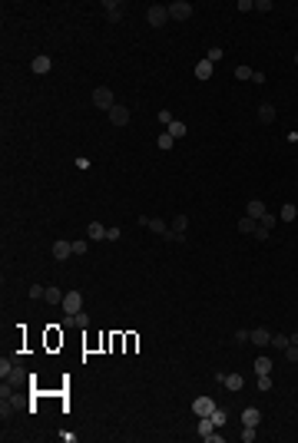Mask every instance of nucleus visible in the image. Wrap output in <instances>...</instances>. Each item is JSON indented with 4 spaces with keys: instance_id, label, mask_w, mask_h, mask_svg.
<instances>
[{
    "instance_id": "nucleus-1",
    "label": "nucleus",
    "mask_w": 298,
    "mask_h": 443,
    "mask_svg": "<svg viewBox=\"0 0 298 443\" xmlns=\"http://www.w3.org/2000/svg\"><path fill=\"white\" fill-rule=\"evenodd\" d=\"M93 106H96V110H106V112L116 106V99H113V90H110V86H96V90H93Z\"/></svg>"
},
{
    "instance_id": "nucleus-2",
    "label": "nucleus",
    "mask_w": 298,
    "mask_h": 443,
    "mask_svg": "<svg viewBox=\"0 0 298 443\" xmlns=\"http://www.w3.org/2000/svg\"><path fill=\"white\" fill-rule=\"evenodd\" d=\"M146 20H149V27H166L169 7H163V3H152V7H146Z\"/></svg>"
},
{
    "instance_id": "nucleus-3",
    "label": "nucleus",
    "mask_w": 298,
    "mask_h": 443,
    "mask_svg": "<svg viewBox=\"0 0 298 443\" xmlns=\"http://www.w3.org/2000/svg\"><path fill=\"white\" fill-rule=\"evenodd\" d=\"M189 17H192V3H189V0L169 3V20H189Z\"/></svg>"
},
{
    "instance_id": "nucleus-4",
    "label": "nucleus",
    "mask_w": 298,
    "mask_h": 443,
    "mask_svg": "<svg viewBox=\"0 0 298 443\" xmlns=\"http://www.w3.org/2000/svg\"><path fill=\"white\" fill-rule=\"evenodd\" d=\"M63 311L80 314L83 311V295H80V291H66V295H63Z\"/></svg>"
},
{
    "instance_id": "nucleus-5",
    "label": "nucleus",
    "mask_w": 298,
    "mask_h": 443,
    "mask_svg": "<svg viewBox=\"0 0 298 443\" xmlns=\"http://www.w3.org/2000/svg\"><path fill=\"white\" fill-rule=\"evenodd\" d=\"M212 410H215V400H212V397H196V400H192V413H196V417H212Z\"/></svg>"
},
{
    "instance_id": "nucleus-6",
    "label": "nucleus",
    "mask_w": 298,
    "mask_h": 443,
    "mask_svg": "<svg viewBox=\"0 0 298 443\" xmlns=\"http://www.w3.org/2000/svg\"><path fill=\"white\" fill-rule=\"evenodd\" d=\"M248 341H252L255 348H265V344H272V331H268V328H252V331H248Z\"/></svg>"
},
{
    "instance_id": "nucleus-7",
    "label": "nucleus",
    "mask_w": 298,
    "mask_h": 443,
    "mask_svg": "<svg viewBox=\"0 0 298 443\" xmlns=\"http://www.w3.org/2000/svg\"><path fill=\"white\" fill-rule=\"evenodd\" d=\"M110 123H113V126H130V110L116 103V106L110 110Z\"/></svg>"
},
{
    "instance_id": "nucleus-8",
    "label": "nucleus",
    "mask_w": 298,
    "mask_h": 443,
    "mask_svg": "<svg viewBox=\"0 0 298 443\" xmlns=\"http://www.w3.org/2000/svg\"><path fill=\"white\" fill-rule=\"evenodd\" d=\"M103 10H106V20H110V23L123 20V0H106V3H103Z\"/></svg>"
},
{
    "instance_id": "nucleus-9",
    "label": "nucleus",
    "mask_w": 298,
    "mask_h": 443,
    "mask_svg": "<svg viewBox=\"0 0 298 443\" xmlns=\"http://www.w3.org/2000/svg\"><path fill=\"white\" fill-rule=\"evenodd\" d=\"M63 328H90V314H86V311L66 314V317H63Z\"/></svg>"
},
{
    "instance_id": "nucleus-10",
    "label": "nucleus",
    "mask_w": 298,
    "mask_h": 443,
    "mask_svg": "<svg viewBox=\"0 0 298 443\" xmlns=\"http://www.w3.org/2000/svg\"><path fill=\"white\" fill-rule=\"evenodd\" d=\"M70 255H73V241H63V238L53 241V258L56 261H66Z\"/></svg>"
},
{
    "instance_id": "nucleus-11",
    "label": "nucleus",
    "mask_w": 298,
    "mask_h": 443,
    "mask_svg": "<svg viewBox=\"0 0 298 443\" xmlns=\"http://www.w3.org/2000/svg\"><path fill=\"white\" fill-rule=\"evenodd\" d=\"M50 66H53V60H50V56H43V53L33 56V63H30V70H33L37 76H47V73H50Z\"/></svg>"
},
{
    "instance_id": "nucleus-12",
    "label": "nucleus",
    "mask_w": 298,
    "mask_h": 443,
    "mask_svg": "<svg viewBox=\"0 0 298 443\" xmlns=\"http://www.w3.org/2000/svg\"><path fill=\"white\" fill-rule=\"evenodd\" d=\"M262 424V410L259 407H245L242 410V427H259Z\"/></svg>"
},
{
    "instance_id": "nucleus-13",
    "label": "nucleus",
    "mask_w": 298,
    "mask_h": 443,
    "mask_svg": "<svg viewBox=\"0 0 298 443\" xmlns=\"http://www.w3.org/2000/svg\"><path fill=\"white\" fill-rule=\"evenodd\" d=\"M86 235H90V241H103L106 238V225H103V222H90V225H86Z\"/></svg>"
},
{
    "instance_id": "nucleus-14",
    "label": "nucleus",
    "mask_w": 298,
    "mask_h": 443,
    "mask_svg": "<svg viewBox=\"0 0 298 443\" xmlns=\"http://www.w3.org/2000/svg\"><path fill=\"white\" fill-rule=\"evenodd\" d=\"M265 212H268V208H265V202H262V199H252V202L245 205V215H248V219H262Z\"/></svg>"
},
{
    "instance_id": "nucleus-15",
    "label": "nucleus",
    "mask_w": 298,
    "mask_h": 443,
    "mask_svg": "<svg viewBox=\"0 0 298 443\" xmlns=\"http://www.w3.org/2000/svg\"><path fill=\"white\" fill-rule=\"evenodd\" d=\"M225 387L232 390V394H239V390H242V384H245V377L242 374H225V380H222Z\"/></svg>"
},
{
    "instance_id": "nucleus-16",
    "label": "nucleus",
    "mask_w": 298,
    "mask_h": 443,
    "mask_svg": "<svg viewBox=\"0 0 298 443\" xmlns=\"http://www.w3.org/2000/svg\"><path fill=\"white\" fill-rule=\"evenodd\" d=\"M146 228H149V232H156V235H163V238H166V232H169V225H166V219H152V215H149V222H146Z\"/></svg>"
},
{
    "instance_id": "nucleus-17",
    "label": "nucleus",
    "mask_w": 298,
    "mask_h": 443,
    "mask_svg": "<svg viewBox=\"0 0 298 443\" xmlns=\"http://www.w3.org/2000/svg\"><path fill=\"white\" fill-rule=\"evenodd\" d=\"M259 123H265V126L275 123V106H272V103H262L259 106Z\"/></svg>"
},
{
    "instance_id": "nucleus-18",
    "label": "nucleus",
    "mask_w": 298,
    "mask_h": 443,
    "mask_svg": "<svg viewBox=\"0 0 298 443\" xmlns=\"http://www.w3.org/2000/svg\"><path fill=\"white\" fill-rule=\"evenodd\" d=\"M196 79H212V63H209V60H199V63H196Z\"/></svg>"
},
{
    "instance_id": "nucleus-19",
    "label": "nucleus",
    "mask_w": 298,
    "mask_h": 443,
    "mask_svg": "<svg viewBox=\"0 0 298 443\" xmlns=\"http://www.w3.org/2000/svg\"><path fill=\"white\" fill-rule=\"evenodd\" d=\"M212 430H219V427L212 424V417H199V424H196V433H199V437H209Z\"/></svg>"
},
{
    "instance_id": "nucleus-20",
    "label": "nucleus",
    "mask_w": 298,
    "mask_h": 443,
    "mask_svg": "<svg viewBox=\"0 0 298 443\" xmlns=\"http://www.w3.org/2000/svg\"><path fill=\"white\" fill-rule=\"evenodd\" d=\"M166 132L172 136V139H182V136H186V123H182V119H172V123L166 126Z\"/></svg>"
},
{
    "instance_id": "nucleus-21",
    "label": "nucleus",
    "mask_w": 298,
    "mask_h": 443,
    "mask_svg": "<svg viewBox=\"0 0 298 443\" xmlns=\"http://www.w3.org/2000/svg\"><path fill=\"white\" fill-rule=\"evenodd\" d=\"M255 228H259V219H248V215H242V222H239V232H242V235H255Z\"/></svg>"
},
{
    "instance_id": "nucleus-22",
    "label": "nucleus",
    "mask_w": 298,
    "mask_h": 443,
    "mask_svg": "<svg viewBox=\"0 0 298 443\" xmlns=\"http://www.w3.org/2000/svg\"><path fill=\"white\" fill-rule=\"evenodd\" d=\"M43 301H47V304H63V295H60V288L47 285V295H43Z\"/></svg>"
},
{
    "instance_id": "nucleus-23",
    "label": "nucleus",
    "mask_w": 298,
    "mask_h": 443,
    "mask_svg": "<svg viewBox=\"0 0 298 443\" xmlns=\"http://www.w3.org/2000/svg\"><path fill=\"white\" fill-rule=\"evenodd\" d=\"M288 344H292V334H272V348L275 351H285Z\"/></svg>"
},
{
    "instance_id": "nucleus-24",
    "label": "nucleus",
    "mask_w": 298,
    "mask_h": 443,
    "mask_svg": "<svg viewBox=\"0 0 298 443\" xmlns=\"http://www.w3.org/2000/svg\"><path fill=\"white\" fill-rule=\"evenodd\" d=\"M255 374H272V357H255Z\"/></svg>"
},
{
    "instance_id": "nucleus-25",
    "label": "nucleus",
    "mask_w": 298,
    "mask_h": 443,
    "mask_svg": "<svg viewBox=\"0 0 298 443\" xmlns=\"http://www.w3.org/2000/svg\"><path fill=\"white\" fill-rule=\"evenodd\" d=\"M156 146L163 149V152H169V149L176 146V139H172V136H169V132H166V129H163V132H159V139H156Z\"/></svg>"
},
{
    "instance_id": "nucleus-26",
    "label": "nucleus",
    "mask_w": 298,
    "mask_h": 443,
    "mask_svg": "<svg viewBox=\"0 0 298 443\" xmlns=\"http://www.w3.org/2000/svg\"><path fill=\"white\" fill-rule=\"evenodd\" d=\"M212 424L219 427V430H222V427H225V424H229V413H225L222 407H215V410H212Z\"/></svg>"
},
{
    "instance_id": "nucleus-27",
    "label": "nucleus",
    "mask_w": 298,
    "mask_h": 443,
    "mask_svg": "<svg viewBox=\"0 0 298 443\" xmlns=\"http://www.w3.org/2000/svg\"><path fill=\"white\" fill-rule=\"evenodd\" d=\"M186 228H189V215H176V219H172V232H182V235H186Z\"/></svg>"
},
{
    "instance_id": "nucleus-28",
    "label": "nucleus",
    "mask_w": 298,
    "mask_h": 443,
    "mask_svg": "<svg viewBox=\"0 0 298 443\" xmlns=\"http://www.w3.org/2000/svg\"><path fill=\"white\" fill-rule=\"evenodd\" d=\"M295 215H298V208L292 202L288 205H281V222H295Z\"/></svg>"
},
{
    "instance_id": "nucleus-29",
    "label": "nucleus",
    "mask_w": 298,
    "mask_h": 443,
    "mask_svg": "<svg viewBox=\"0 0 298 443\" xmlns=\"http://www.w3.org/2000/svg\"><path fill=\"white\" fill-rule=\"evenodd\" d=\"M275 222H279V219H275L272 212H265V215L259 219V225H262V228H268V232H272V228H275Z\"/></svg>"
},
{
    "instance_id": "nucleus-30",
    "label": "nucleus",
    "mask_w": 298,
    "mask_h": 443,
    "mask_svg": "<svg viewBox=\"0 0 298 443\" xmlns=\"http://www.w3.org/2000/svg\"><path fill=\"white\" fill-rule=\"evenodd\" d=\"M255 437H259V433H255V427H242V433H239V440H242V443H252Z\"/></svg>"
},
{
    "instance_id": "nucleus-31",
    "label": "nucleus",
    "mask_w": 298,
    "mask_h": 443,
    "mask_svg": "<svg viewBox=\"0 0 298 443\" xmlns=\"http://www.w3.org/2000/svg\"><path fill=\"white\" fill-rule=\"evenodd\" d=\"M166 241H172V245H186V235H182V232H172V228H169V232H166Z\"/></svg>"
},
{
    "instance_id": "nucleus-32",
    "label": "nucleus",
    "mask_w": 298,
    "mask_h": 443,
    "mask_svg": "<svg viewBox=\"0 0 298 443\" xmlns=\"http://www.w3.org/2000/svg\"><path fill=\"white\" fill-rule=\"evenodd\" d=\"M14 364H17V361H7V357L0 361V377H3V380L10 377V370H14Z\"/></svg>"
},
{
    "instance_id": "nucleus-33",
    "label": "nucleus",
    "mask_w": 298,
    "mask_h": 443,
    "mask_svg": "<svg viewBox=\"0 0 298 443\" xmlns=\"http://www.w3.org/2000/svg\"><path fill=\"white\" fill-rule=\"evenodd\" d=\"M23 377H27V374H23V367H17V364H14V370H10V377H7V380H10V384H20Z\"/></svg>"
},
{
    "instance_id": "nucleus-34",
    "label": "nucleus",
    "mask_w": 298,
    "mask_h": 443,
    "mask_svg": "<svg viewBox=\"0 0 298 443\" xmlns=\"http://www.w3.org/2000/svg\"><path fill=\"white\" fill-rule=\"evenodd\" d=\"M43 295H47L43 285H30V298H33V301H43Z\"/></svg>"
},
{
    "instance_id": "nucleus-35",
    "label": "nucleus",
    "mask_w": 298,
    "mask_h": 443,
    "mask_svg": "<svg viewBox=\"0 0 298 443\" xmlns=\"http://www.w3.org/2000/svg\"><path fill=\"white\" fill-rule=\"evenodd\" d=\"M255 70H248V66H235V79H252Z\"/></svg>"
},
{
    "instance_id": "nucleus-36",
    "label": "nucleus",
    "mask_w": 298,
    "mask_h": 443,
    "mask_svg": "<svg viewBox=\"0 0 298 443\" xmlns=\"http://www.w3.org/2000/svg\"><path fill=\"white\" fill-rule=\"evenodd\" d=\"M285 357H288V361H292V364H298V344H288V348H285Z\"/></svg>"
},
{
    "instance_id": "nucleus-37",
    "label": "nucleus",
    "mask_w": 298,
    "mask_h": 443,
    "mask_svg": "<svg viewBox=\"0 0 298 443\" xmlns=\"http://www.w3.org/2000/svg\"><path fill=\"white\" fill-rule=\"evenodd\" d=\"M205 60H209V63H219V60H222V47H212V50L205 53Z\"/></svg>"
},
{
    "instance_id": "nucleus-38",
    "label": "nucleus",
    "mask_w": 298,
    "mask_h": 443,
    "mask_svg": "<svg viewBox=\"0 0 298 443\" xmlns=\"http://www.w3.org/2000/svg\"><path fill=\"white\" fill-rule=\"evenodd\" d=\"M86 252H90V245H86V238L73 241V255H86Z\"/></svg>"
},
{
    "instance_id": "nucleus-39",
    "label": "nucleus",
    "mask_w": 298,
    "mask_h": 443,
    "mask_svg": "<svg viewBox=\"0 0 298 443\" xmlns=\"http://www.w3.org/2000/svg\"><path fill=\"white\" fill-rule=\"evenodd\" d=\"M259 390H272V374H259Z\"/></svg>"
},
{
    "instance_id": "nucleus-40",
    "label": "nucleus",
    "mask_w": 298,
    "mask_h": 443,
    "mask_svg": "<svg viewBox=\"0 0 298 443\" xmlns=\"http://www.w3.org/2000/svg\"><path fill=\"white\" fill-rule=\"evenodd\" d=\"M156 119H159V123H163V129H166L169 123H172V119H176V116H172V112H169V110H163V112H159V116H156Z\"/></svg>"
},
{
    "instance_id": "nucleus-41",
    "label": "nucleus",
    "mask_w": 298,
    "mask_h": 443,
    "mask_svg": "<svg viewBox=\"0 0 298 443\" xmlns=\"http://www.w3.org/2000/svg\"><path fill=\"white\" fill-rule=\"evenodd\" d=\"M268 235H272V232H268V228H262V225H259V228H255V235H252V238H255V241H268Z\"/></svg>"
},
{
    "instance_id": "nucleus-42",
    "label": "nucleus",
    "mask_w": 298,
    "mask_h": 443,
    "mask_svg": "<svg viewBox=\"0 0 298 443\" xmlns=\"http://www.w3.org/2000/svg\"><path fill=\"white\" fill-rule=\"evenodd\" d=\"M255 10H259V14H268V10H272V0H255Z\"/></svg>"
},
{
    "instance_id": "nucleus-43",
    "label": "nucleus",
    "mask_w": 298,
    "mask_h": 443,
    "mask_svg": "<svg viewBox=\"0 0 298 443\" xmlns=\"http://www.w3.org/2000/svg\"><path fill=\"white\" fill-rule=\"evenodd\" d=\"M123 238V232L119 228H106V241H119Z\"/></svg>"
},
{
    "instance_id": "nucleus-44",
    "label": "nucleus",
    "mask_w": 298,
    "mask_h": 443,
    "mask_svg": "<svg viewBox=\"0 0 298 443\" xmlns=\"http://www.w3.org/2000/svg\"><path fill=\"white\" fill-rule=\"evenodd\" d=\"M239 10L248 14V10H255V0H239Z\"/></svg>"
},
{
    "instance_id": "nucleus-45",
    "label": "nucleus",
    "mask_w": 298,
    "mask_h": 443,
    "mask_svg": "<svg viewBox=\"0 0 298 443\" xmlns=\"http://www.w3.org/2000/svg\"><path fill=\"white\" fill-rule=\"evenodd\" d=\"M202 440H209V443H222V433H219V430H212V433H209V437H202Z\"/></svg>"
},
{
    "instance_id": "nucleus-46",
    "label": "nucleus",
    "mask_w": 298,
    "mask_h": 443,
    "mask_svg": "<svg viewBox=\"0 0 298 443\" xmlns=\"http://www.w3.org/2000/svg\"><path fill=\"white\" fill-rule=\"evenodd\" d=\"M245 341H248V331H245V328H242V331H235V344H245Z\"/></svg>"
},
{
    "instance_id": "nucleus-47",
    "label": "nucleus",
    "mask_w": 298,
    "mask_h": 443,
    "mask_svg": "<svg viewBox=\"0 0 298 443\" xmlns=\"http://www.w3.org/2000/svg\"><path fill=\"white\" fill-rule=\"evenodd\" d=\"M295 63H298V53H295Z\"/></svg>"
}]
</instances>
